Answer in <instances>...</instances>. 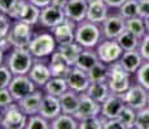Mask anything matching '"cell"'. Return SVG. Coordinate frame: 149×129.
Wrapping results in <instances>:
<instances>
[{
	"mask_svg": "<svg viewBox=\"0 0 149 129\" xmlns=\"http://www.w3.org/2000/svg\"><path fill=\"white\" fill-rule=\"evenodd\" d=\"M35 57L29 48H12L5 54L4 65L13 72V75H27Z\"/></svg>",
	"mask_w": 149,
	"mask_h": 129,
	"instance_id": "1",
	"label": "cell"
},
{
	"mask_svg": "<svg viewBox=\"0 0 149 129\" xmlns=\"http://www.w3.org/2000/svg\"><path fill=\"white\" fill-rule=\"evenodd\" d=\"M57 47L58 45L51 30L43 28L42 31L34 34L29 44V50L35 58H49L51 54L57 49Z\"/></svg>",
	"mask_w": 149,
	"mask_h": 129,
	"instance_id": "2",
	"label": "cell"
},
{
	"mask_svg": "<svg viewBox=\"0 0 149 129\" xmlns=\"http://www.w3.org/2000/svg\"><path fill=\"white\" fill-rule=\"evenodd\" d=\"M102 38L100 25L90 22L87 19L77 23L75 27V41L83 48H96Z\"/></svg>",
	"mask_w": 149,
	"mask_h": 129,
	"instance_id": "3",
	"label": "cell"
},
{
	"mask_svg": "<svg viewBox=\"0 0 149 129\" xmlns=\"http://www.w3.org/2000/svg\"><path fill=\"white\" fill-rule=\"evenodd\" d=\"M134 75L128 74L125 68L119 65V62L109 65V74H108V85L110 88L111 93L123 94L132 84L131 77Z\"/></svg>",
	"mask_w": 149,
	"mask_h": 129,
	"instance_id": "4",
	"label": "cell"
},
{
	"mask_svg": "<svg viewBox=\"0 0 149 129\" xmlns=\"http://www.w3.org/2000/svg\"><path fill=\"white\" fill-rule=\"evenodd\" d=\"M34 34V26L22 21H13L7 38L12 48H29Z\"/></svg>",
	"mask_w": 149,
	"mask_h": 129,
	"instance_id": "5",
	"label": "cell"
},
{
	"mask_svg": "<svg viewBox=\"0 0 149 129\" xmlns=\"http://www.w3.org/2000/svg\"><path fill=\"white\" fill-rule=\"evenodd\" d=\"M99 59L104 62L105 65H111L114 62H118L122 57L123 50L117 39H102L95 48Z\"/></svg>",
	"mask_w": 149,
	"mask_h": 129,
	"instance_id": "6",
	"label": "cell"
},
{
	"mask_svg": "<svg viewBox=\"0 0 149 129\" xmlns=\"http://www.w3.org/2000/svg\"><path fill=\"white\" fill-rule=\"evenodd\" d=\"M122 98L126 106H130L137 111L148 106V90L141 84L135 81L122 94Z\"/></svg>",
	"mask_w": 149,
	"mask_h": 129,
	"instance_id": "7",
	"label": "cell"
},
{
	"mask_svg": "<svg viewBox=\"0 0 149 129\" xmlns=\"http://www.w3.org/2000/svg\"><path fill=\"white\" fill-rule=\"evenodd\" d=\"M27 123V115L18 107L17 102L5 108V114L0 128L3 129H25Z\"/></svg>",
	"mask_w": 149,
	"mask_h": 129,
	"instance_id": "8",
	"label": "cell"
},
{
	"mask_svg": "<svg viewBox=\"0 0 149 129\" xmlns=\"http://www.w3.org/2000/svg\"><path fill=\"white\" fill-rule=\"evenodd\" d=\"M8 89L12 93L14 102H17L35 90L36 85L29 75H14Z\"/></svg>",
	"mask_w": 149,
	"mask_h": 129,
	"instance_id": "9",
	"label": "cell"
},
{
	"mask_svg": "<svg viewBox=\"0 0 149 129\" xmlns=\"http://www.w3.org/2000/svg\"><path fill=\"white\" fill-rule=\"evenodd\" d=\"M27 75L35 83L36 88L43 89L44 85L48 83V80L52 77V72H51L49 65H48V58H35Z\"/></svg>",
	"mask_w": 149,
	"mask_h": 129,
	"instance_id": "10",
	"label": "cell"
},
{
	"mask_svg": "<svg viewBox=\"0 0 149 129\" xmlns=\"http://www.w3.org/2000/svg\"><path fill=\"white\" fill-rule=\"evenodd\" d=\"M66 19L65 12L62 8H58L56 5H47L40 9V18H39V26L42 28L52 30L57 25L64 22Z\"/></svg>",
	"mask_w": 149,
	"mask_h": 129,
	"instance_id": "11",
	"label": "cell"
},
{
	"mask_svg": "<svg viewBox=\"0 0 149 129\" xmlns=\"http://www.w3.org/2000/svg\"><path fill=\"white\" fill-rule=\"evenodd\" d=\"M100 27L104 39H117L126 30V19L119 13L109 14Z\"/></svg>",
	"mask_w": 149,
	"mask_h": 129,
	"instance_id": "12",
	"label": "cell"
},
{
	"mask_svg": "<svg viewBox=\"0 0 149 129\" xmlns=\"http://www.w3.org/2000/svg\"><path fill=\"white\" fill-rule=\"evenodd\" d=\"M66 81L69 85V89L77 92V93L86 92L91 84V80H90L87 71L82 70L79 67H75V66H73L71 70L69 71V74L66 76Z\"/></svg>",
	"mask_w": 149,
	"mask_h": 129,
	"instance_id": "13",
	"label": "cell"
},
{
	"mask_svg": "<svg viewBox=\"0 0 149 129\" xmlns=\"http://www.w3.org/2000/svg\"><path fill=\"white\" fill-rule=\"evenodd\" d=\"M101 112V103L96 102L93 98H91L86 92L79 94V107L74 116L78 119V121L83 117L88 116H97Z\"/></svg>",
	"mask_w": 149,
	"mask_h": 129,
	"instance_id": "14",
	"label": "cell"
},
{
	"mask_svg": "<svg viewBox=\"0 0 149 129\" xmlns=\"http://www.w3.org/2000/svg\"><path fill=\"white\" fill-rule=\"evenodd\" d=\"M88 0H68L64 7L65 17L70 21L79 23L87 18Z\"/></svg>",
	"mask_w": 149,
	"mask_h": 129,
	"instance_id": "15",
	"label": "cell"
},
{
	"mask_svg": "<svg viewBox=\"0 0 149 129\" xmlns=\"http://www.w3.org/2000/svg\"><path fill=\"white\" fill-rule=\"evenodd\" d=\"M75 27L77 23L70 19H65L64 22H61L60 25H57L56 27H53L51 30V32L53 34L54 39L57 41V45L68 44L75 40Z\"/></svg>",
	"mask_w": 149,
	"mask_h": 129,
	"instance_id": "16",
	"label": "cell"
},
{
	"mask_svg": "<svg viewBox=\"0 0 149 129\" xmlns=\"http://www.w3.org/2000/svg\"><path fill=\"white\" fill-rule=\"evenodd\" d=\"M43 96H44V90L40 89V88H36L35 90L31 92L30 94H27L26 97L17 101V105L27 116L34 115V114L39 112Z\"/></svg>",
	"mask_w": 149,
	"mask_h": 129,
	"instance_id": "17",
	"label": "cell"
},
{
	"mask_svg": "<svg viewBox=\"0 0 149 129\" xmlns=\"http://www.w3.org/2000/svg\"><path fill=\"white\" fill-rule=\"evenodd\" d=\"M110 14V8L104 0H90L87 9V21L101 25Z\"/></svg>",
	"mask_w": 149,
	"mask_h": 129,
	"instance_id": "18",
	"label": "cell"
},
{
	"mask_svg": "<svg viewBox=\"0 0 149 129\" xmlns=\"http://www.w3.org/2000/svg\"><path fill=\"white\" fill-rule=\"evenodd\" d=\"M125 102H123L122 94L111 93L110 96L101 103V115L104 119H113V117H118L121 114L122 108L125 107Z\"/></svg>",
	"mask_w": 149,
	"mask_h": 129,
	"instance_id": "19",
	"label": "cell"
},
{
	"mask_svg": "<svg viewBox=\"0 0 149 129\" xmlns=\"http://www.w3.org/2000/svg\"><path fill=\"white\" fill-rule=\"evenodd\" d=\"M62 112L61 102H60V97H54L51 94L44 93L40 103V108H39V114L52 121L54 117H57Z\"/></svg>",
	"mask_w": 149,
	"mask_h": 129,
	"instance_id": "20",
	"label": "cell"
},
{
	"mask_svg": "<svg viewBox=\"0 0 149 129\" xmlns=\"http://www.w3.org/2000/svg\"><path fill=\"white\" fill-rule=\"evenodd\" d=\"M48 65H49L52 76H60V77H66L69 71L73 67V66L66 61V58L57 49L54 50L53 53L51 54L49 58H48Z\"/></svg>",
	"mask_w": 149,
	"mask_h": 129,
	"instance_id": "21",
	"label": "cell"
},
{
	"mask_svg": "<svg viewBox=\"0 0 149 129\" xmlns=\"http://www.w3.org/2000/svg\"><path fill=\"white\" fill-rule=\"evenodd\" d=\"M118 62L128 74L135 75L136 71L139 70L140 66H141L143 62H144V58H143V56L140 54L139 49L126 50V52H123L122 57L119 58Z\"/></svg>",
	"mask_w": 149,
	"mask_h": 129,
	"instance_id": "22",
	"label": "cell"
},
{
	"mask_svg": "<svg viewBox=\"0 0 149 129\" xmlns=\"http://www.w3.org/2000/svg\"><path fill=\"white\" fill-rule=\"evenodd\" d=\"M97 62H100V59H99V56H97L95 48H83V50L78 56L74 66L82 68V70H84V71H88V70H91Z\"/></svg>",
	"mask_w": 149,
	"mask_h": 129,
	"instance_id": "23",
	"label": "cell"
},
{
	"mask_svg": "<svg viewBox=\"0 0 149 129\" xmlns=\"http://www.w3.org/2000/svg\"><path fill=\"white\" fill-rule=\"evenodd\" d=\"M86 93L96 102L102 103L111 94V90L108 85V81H92Z\"/></svg>",
	"mask_w": 149,
	"mask_h": 129,
	"instance_id": "24",
	"label": "cell"
},
{
	"mask_svg": "<svg viewBox=\"0 0 149 129\" xmlns=\"http://www.w3.org/2000/svg\"><path fill=\"white\" fill-rule=\"evenodd\" d=\"M79 94L81 93H77V92L71 89H68L65 93H62L60 96L62 112L71 114V115H74L77 112V110L79 107Z\"/></svg>",
	"mask_w": 149,
	"mask_h": 129,
	"instance_id": "25",
	"label": "cell"
},
{
	"mask_svg": "<svg viewBox=\"0 0 149 129\" xmlns=\"http://www.w3.org/2000/svg\"><path fill=\"white\" fill-rule=\"evenodd\" d=\"M69 89V85L66 81V77H60V76H52L48 83L44 85L43 90L44 93L51 94L54 97H60L62 93H65Z\"/></svg>",
	"mask_w": 149,
	"mask_h": 129,
	"instance_id": "26",
	"label": "cell"
},
{
	"mask_svg": "<svg viewBox=\"0 0 149 129\" xmlns=\"http://www.w3.org/2000/svg\"><path fill=\"white\" fill-rule=\"evenodd\" d=\"M39 18H40V8L34 5L33 3H30L27 0L26 5H25V8L22 9L21 14H19V18L17 19V21L26 22V23L35 27L36 25H39Z\"/></svg>",
	"mask_w": 149,
	"mask_h": 129,
	"instance_id": "27",
	"label": "cell"
},
{
	"mask_svg": "<svg viewBox=\"0 0 149 129\" xmlns=\"http://www.w3.org/2000/svg\"><path fill=\"white\" fill-rule=\"evenodd\" d=\"M57 50L62 54V56L66 58V61L70 63L71 66H74L78 56L81 54V52L83 50V47L79 43H77L75 40L71 43H68V44H62L57 47Z\"/></svg>",
	"mask_w": 149,
	"mask_h": 129,
	"instance_id": "28",
	"label": "cell"
},
{
	"mask_svg": "<svg viewBox=\"0 0 149 129\" xmlns=\"http://www.w3.org/2000/svg\"><path fill=\"white\" fill-rule=\"evenodd\" d=\"M79 121L71 114L61 112L51 121V129H78Z\"/></svg>",
	"mask_w": 149,
	"mask_h": 129,
	"instance_id": "29",
	"label": "cell"
},
{
	"mask_svg": "<svg viewBox=\"0 0 149 129\" xmlns=\"http://www.w3.org/2000/svg\"><path fill=\"white\" fill-rule=\"evenodd\" d=\"M117 41L119 43V45H121L122 49L125 52L139 49V45H140V38H137L136 35H134L132 32H130L127 30H125L117 38Z\"/></svg>",
	"mask_w": 149,
	"mask_h": 129,
	"instance_id": "30",
	"label": "cell"
},
{
	"mask_svg": "<svg viewBox=\"0 0 149 129\" xmlns=\"http://www.w3.org/2000/svg\"><path fill=\"white\" fill-rule=\"evenodd\" d=\"M126 30L132 32L137 38L141 39L143 36L147 34V27H145L144 18L141 17H132V18L126 19Z\"/></svg>",
	"mask_w": 149,
	"mask_h": 129,
	"instance_id": "31",
	"label": "cell"
},
{
	"mask_svg": "<svg viewBox=\"0 0 149 129\" xmlns=\"http://www.w3.org/2000/svg\"><path fill=\"white\" fill-rule=\"evenodd\" d=\"M90 76L91 83L92 81H107L108 74H109V65H105L104 62H97L91 70L87 71Z\"/></svg>",
	"mask_w": 149,
	"mask_h": 129,
	"instance_id": "32",
	"label": "cell"
},
{
	"mask_svg": "<svg viewBox=\"0 0 149 129\" xmlns=\"http://www.w3.org/2000/svg\"><path fill=\"white\" fill-rule=\"evenodd\" d=\"M118 13L125 19L139 16V0H126L118 9Z\"/></svg>",
	"mask_w": 149,
	"mask_h": 129,
	"instance_id": "33",
	"label": "cell"
},
{
	"mask_svg": "<svg viewBox=\"0 0 149 129\" xmlns=\"http://www.w3.org/2000/svg\"><path fill=\"white\" fill-rule=\"evenodd\" d=\"M25 129H51V121L42 116L40 114H34L27 116V123Z\"/></svg>",
	"mask_w": 149,
	"mask_h": 129,
	"instance_id": "34",
	"label": "cell"
},
{
	"mask_svg": "<svg viewBox=\"0 0 149 129\" xmlns=\"http://www.w3.org/2000/svg\"><path fill=\"white\" fill-rule=\"evenodd\" d=\"M136 110H134L130 106H125L122 108L121 114L118 115V119L122 121V124L125 125V129H134V124H135L136 119Z\"/></svg>",
	"mask_w": 149,
	"mask_h": 129,
	"instance_id": "35",
	"label": "cell"
},
{
	"mask_svg": "<svg viewBox=\"0 0 149 129\" xmlns=\"http://www.w3.org/2000/svg\"><path fill=\"white\" fill-rule=\"evenodd\" d=\"M104 125V117L101 115L88 116L79 120L78 129H102Z\"/></svg>",
	"mask_w": 149,
	"mask_h": 129,
	"instance_id": "36",
	"label": "cell"
},
{
	"mask_svg": "<svg viewBox=\"0 0 149 129\" xmlns=\"http://www.w3.org/2000/svg\"><path fill=\"white\" fill-rule=\"evenodd\" d=\"M135 81L141 84L147 90H149V61H144L140 68L136 71Z\"/></svg>",
	"mask_w": 149,
	"mask_h": 129,
	"instance_id": "37",
	"label": "cell"
},
{
	"mask_svg": "<svg viewBox=\"0 0 149 129\" xmlns=\"http://www.w3.org/2000/svg\"><path fill=\"white\" fill-rule=\"evenodd\" d=\"M134 129H149V106L137 110Z\"/></svg>",
	"mask_w": 149,
	"mask_h": 129,
	"instance_id": "38",
	"label": "cell"
},
{
	"mask_svg": "<svg viewBox=\"0 0 149 129\" xmlns=\"http://www.w3.org/2000/svg\"><path fill=\"white\" fill-rule=\"evenodd\" d=\"M13 72L5 65L0 66V88H8L13 79Z\"/></svg>",
	"mask_w": 149,
	"mask_h": 129,
	"instance_id": "39",
	"label": "cell"
},
{
	"mask_svg": "<svg viewBox=\"0 0 149 129\" xmlns=\"http://www.w3.org/2000/svg\"><path fill=\"white\" fill-rule=\"evenodd\" d=\"M12 19L9 18L8 14H0V40L5 39L8 36V32L12 26Z\"/></svg>",
	"mask_w": 149,
	"mask_h": 129,
	"instance_id": "40",
	"label": "cell"
},
{
	"mask_svg": "<svg viewBox=\"0 0 149 129\" xmlns=\"http://www.w3.org/2000/svg\"><path fill=\"white\" fill-rule=\"evenodd\" d=\"M12 103H14L13 96L9 92L8 88H0V106L3 107H8Z\"/></svg>",
	"mask_w": 149,
	"mask_h": 129,
	"instance_id": "41",
	"label": "cell"
},
{
	"mask_svg": "<svg viewBox=\"0 0 149 129\" xmlns=\"http://www.w3.org/2000/svg\"><path fill=\"white\" fill-rule=\"evenodd\" d=\"M139 52L143 56L144 61H149V32H147L141 39H140Z\"/></svg>",
	"mask_w": 149,
	"mask_h": 129,
	"instance_id": "42",
	"label": "cell"
},
{
	"mask_svg": "<svg viewBox=\"0 0 149 129\" xmlns=\"http://www.w3.org/2000/svg\"><path fill=\"white\" fill-rule=\"evenodd\" d=\"M102 129H125V125L118 117H113V119H104V125Z\"/></svg>",
	"mask_w": 149,
	"mask_h": 129,
	"instance_id": "43",
	"label": "cell"
},
{
	"mask_svg": "<svg viewBox=\"0 0 149 129\" xmlns=\"http://www.w3.org/2000/svg\"><path fill=\"white\" fill-rule=\"evenodd\" d=\"M18 0H0V12L3 14H9Z\"/></svg>",
	"mask_w": 149,
	"mask_h": 129,
	"instance_id": "44",
	"label": "cell"
},
{
	"mask_svg": "<svg viewBox=\"0 0 149 129\" xmlns=\"http://www.w3.org/2000/svg\"><path fill=\"white\" fill-rule=\"evenodd\" d=\"M149 16V0H139V17L147 18Z\"/></svg>",
	"mask_w": 149,
	"mask_h": 129,
	"instance_id": "45",
	"label": "cell"
},
{
	"mask_svg": "<svg viewBox=\"0 0 149 129\" xmlns=\"http://www.w3.org/2000/svg\"><path fill=\"white\" fill-rule=\"evenodd\" d=\"M104 1L109 5V8H110V9H119V8H121V5L126 1V0H104Z\"/></svg>",
	"mask_w": 149,
	"mask_h": 129,
	"instance_id": "46",
	"label": "cell"
},
{
	"mask_svg": "<svg viewBox=\"0 0 149 129\" xmlns=\"http://www.w3.org/2000/svg\"><path fill=\"white\" fill-rule=\"evenodd\" d=\"M30 3H33L34 5H36V7H39L42 9V8L47 7V5H51L52 4V0H29Z\"/></svg>",
	"mask_w": 149,
	"mask_h": 129,
	"instance_id": "47",
	"label": "cell"
},
{
	"mask_svg": "<svg viewBox=\"0 0 149 129\" xmlns=\"http://www.w3.org/2000/svg\"><path fill=\"white\" fill-rule=\"evenodd\" d=\"M66 1H68V0H52V5H56V7L62 8V9H64Z\"/></svg>",
	"mask_w": 149,
	"mask_h": 129,
	"instance_id": "48",
	"label": "cell"
},
{
	"mask_svg": "<svg viewBox=\"0 0 149 129\" xmlns=\"http://www.w3.org/2000/svg\"><path fill=\"white\" fill-rule=\"evenodd\" d=\"M5 54H7V52L3 50L1 48H0V66L4 65V62H5Z\"/></svg>",
	"mask_w": 149,
	"mask_h": 129,
	"instance_id": "49",
	"label": "cell"
},
{
	"mask_svg": "<svg viewBox=\"0 0 149 129\" xmlns=\"http://www.w3.org/2000/svg\"><path fill=\"white\" fill-rule=\"evenodd\" d=\"M5 108H7V107H3V106H0V124H1V121H3V117H4Z\"/></svg>",
	"mask_w": 149,
	"mask_h": 129,
	"instance_id": "50",
	"label": "cell"
},
{
	"mask_svg": "<svg viewBox=\"0 0 149 129\" xmlns=\"http://www.w3.org/2000/svg\"><path fill=\"white\" fill-rule=\"evenodd\" d=\"M144 22H145V27H147V32H149V16L147 18H144Z\"/></svg>",
	"mask_w": 149,
	"mask_h": 129,
	"instance_id": "51",
	"label": "cell"
},
{
	"mask_svg": "<svg viewBox=\"0 0 149 129\" xmlns=\"http://www.w3.org/2000/svg\"><path fill=\"white\" fill-rule=\"evenodd\" d=\"M148 106H149V90H148Z\"/></svg>",
	"mask_w": 149,
	"mask_h": 129,
	"instance_id": "52",
	"label": "cell"
},
{
	"mask_svg": "<svg viewBox=\"0 0 149 129\" xmlns=\"http://www.w3.org/2000/svg\"><path fill=\"white\" fill-rule=\"evenodd\" d=\"M0 14H3V13H1V12H0Z\"/></svg>",
	"mask_w": 149,
	"mask_h": 129,
	"instance_id": "53",
	"label": "cell"
},
{
	"mask_svg": "<svg viewBox=\"0 0 149 129\" xmlns=\"http://www.w3.org/2000/svg\"><path fill=\"white\" fill-rule=\"evenodd\" d=\"M88 1H90V0H88Z\"/></svg>",
	"mask_w": 149,
	"mask_h": 129,
	"instance_id": "54",
	"label": "cell"
}]
</instances>
